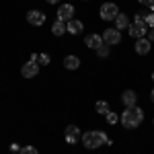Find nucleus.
Instances as JSON below:
<instances>
[{
	"mask_svg": "<svg viewBox=\"0 0 154 154\" xmlns=\"http://www.w3.org/2000/svg\"><path fill=\"white\" fill-rule=\"evenodd\" d=\"M144 121V111L140 107H125V111H123V115H121V125L123 128H128V130H134V128H138L140 123Z\"/></svg>",
	"mask_w": 154,
	"mask_h": 154,
	"instance_id": "f257e3e1",
	"label": "nucleus"
},
{
	"mask_svg": "<svg viewBox=\"0 0 154 154\" xmlns=\"http://www.w3.org/2000/svg\"><path fill=\"white\" fill-rule=\"evenodd\" d=\"M107 134L101 130H91L86 131V134H82V142L84 146L88 148V150H95V148H99V146H103V144H107Z\"/></svg>",
	"mask_w": 154,
	"mask_h": 154,
	"instance_id": "f03ea898",
	"label": "nucleus"
},
{
	"mask_svg": "<svg viewBox=\"0 0 154 154\" xmlns=\"http://www.w3.org/2000/svg\"><path fill=\"white\" fill-rule=\"evenodd\" d=\"M148 25H146V21H144L142 14H136L134 17V23L128 27V31H130V35L134 37V39H140V37H144L146 33H148Z\"/></svg>",
	"mask_w": 154,
	"mask_h": 154,
	"instance_id": "7ed1b4c3",
	"label": "nucleus"
},
{
	"mask_svg": "<svg viewBox=\"0 0 154 154\" xmlns=\"http://www.w3.org/2000/svg\"><path fill=\"white\" fill-rule=\"evenodd\" d=\"M117 14H119V8H117V4H113V2H105L101 6V19L103 21H115Z\"/></svg>",
	"mask_w": 154,
	"mask_h": 154,
	"instance_id": "20e7f679",
	"label": "nucleus"
},
{
	"mask_svg": "<svg viewBox=\"0 0 154 154\" xmlns=\"http://www.w3.org/2000/svg\"><path fill=\"white\" fill-rule=\"evenodd\" d=\"M103 41H105L107 45H117L121 43V33H119V29H105V33H103Z\"/></svg>",
	"mask_w": 154,
	"mask_h": 154,
	"instance_id": "39448f33",
	"label": "nucleus"
},
{
	"mask_svg": "<svg viewBox=\"0 0 154 154\" xmlns=\"http://www.w3.org/2000/svg\"><path fill=\"white\" fill-rule=\"evenodd\" d=\"M27 21H29V25H33V27H41V25L45 23V12L29 11L27 12Z\"/></svg>",
	"mask_w": 154,
	"mask_h": 154,
	"instance_id": "423d86ee",
	"label": "nucleus"
},
{
	"mask_svg": "<svg viewBox=\"0 0 154 154\" xmlns=\"http://www.w3.org/2000/svg\"><path fill=\"white\" fill-rule=\"evenodd\" d=\"M74 6L72 4H62L58 8V21H64V23H68V21H72V17H74Z\"/></svg>",
	"mask_w": 154,
	"mask_h": 154,
	"instance_id": "0eeeda50",
	"label": "nucleus"
},
{
	"mask_svg": "<svg viewBox=\"0 0 154 154\" xmlns=\"http://www.w3.org/2000/svg\"><path fill=\"white\" fill-rule=\"evenodd\" d=\"M21 74H23V78H35L37 74H39V66H37V62H27L23 68H21Z\"/></svg>",
	"mask_w": 154,
	"mask_h": 154,
	"instance_id": "6e6552de",
	"label": "nucleus"
},
{
	"mask_svg": "<svg viewBox=\"0 0 154 154\" xmlns=\"http://www.w3.org/2000/svg\"><path fill=\"white\" fill-rule=\"evenodd\" d=\"M150 48H152V41H150L148 37H140V39L136 41V54H138V56L150 54Z\"/></svg>",
	"mask_w": 154,
	"mask_h": 154,
	"instance_id": "1a4fd4ad",
	"label": "nucleus"
},
{
	"mask_svg": "<svg viewBox=\"0 0 154 154\" xmlns=\"http://www.w3.org/2000/svg\"><path fill=\"white\" fill-rule=\"evenodd\" d=\"M103 43H105L103 41V35H97V33H91V35H86V39H84V45L91 48V49H99Z\"/></svg>",
	"mask_w": 154,
	"mask_h": 154,
	"instance_id": "9d476101",
	"label": "nucleus"
},
{
	"mask_svg": "<svg viewBox=\"0 0 154 154\" xmlns=\"http://www.w3.org/2000/svg\"><path fill=\"white\" fill-rule=\"evenodd\" d=\"M64 138H66V142H68V144H76L78 138H82V134H80V130H78L76 125H68V128H66V134H64Z\"/></svg>",
	"mask_w": 154,
	"mask_h": 154,
	"instance_id": "9b49d317",
	"label": "nucleus"
},
{
	"mask_svg": "<svg viewBox=\"0 0 154 154\" xmlns=\"http://www.w3.org/2000/svg\"><path fill=\"white\" fill-rule=\"evenodd\" d=\"M82 29H84V25L80 23L78 19H72V21L66 23V31H68L70 35H80V33H82Z\"/></svg>",
	"mask_w": 154,
	"mask_h": 154,
	"instance_id": "f8f14e48",
	"label": "nucleus"
},
{
	"mask_svg": "<svg viewBox=\"0 0 154 154\" xmlns=\"http://www.w3.org/2000/svg\"><path fill=\"white\" fill-rule=\"evenodd\" d=\"M121 101H123V105H125V107H134V105H136V101H138V95H136L134 91H125V93L121 95Z\"/></svg>",
	"mask_w": 154,
	"mask_h": 154,
	"instance_id": "ddd939ff",
	"label": "nucleus"
},
{
	"mask_svg": "<svg viewBox=\"0 0 154 154\" xmlns=\"http://www.w3.org/2000/svg\"><path fill=\"white\" fill-rule=\"evenodd\" d=\"M64 66H66L68 70H76V68L80 66V60L76 58V56H66V58H64Z\"/></svg>",
	"mask_w": 154,
	"mask_h": 154,
	"instance_id": "4468645a",
	"label": "nucleus"
},
{
	"mask_svg": "<svg viewBox=\"0 0 154 154\" xmlns=\"http://www.w3.org/2000/svg\"><path fill=\"white\" fill-rule=\"evenodd\" d=\"M51 33L56 37H62L66 33V23H64V21H56V23L51 25Z\"/></svg>",
	"mask_w": 154,
	"mask_h": 154,
	"instance_id": "2eb2a0df",
	"label": "nucleus"
},
{
	"mask_svg": "<svg viewBox=\"0 0 154 154\" xmlns=\"http://www.w3.org/2000/svg\"><path fill=\"white\" fill-rule=\"evenodd\" d=\"M128 27H130V19L123 12H119L117 19H115V29H128Z\"/></svg>",
	"mask_w": 154,
	"mask_h": 154,
	"instance_id": "dca6fc26",
	"label": "nucleus"
},
{
	"mask_svg": "<svg viewBox=\"0 0 154 154\" xmlns=\"http://www.w3.org/2000/svg\"><path fill=\"white\" fill-rule=\"evenodd\" d=\"M95 109H97V113H101V115H107V113H109V103H107V101H97Z\"/></svg>",
	"mask_w": 154,
	"mask_h": 154,
	"instance_id": "f3484780",
	"label": "nucleus"
},
{
	"mask_svg": "<svg viewBox=\"0 0 154 154\" xmlns=\"http://www.w3.org/2000/svg\"><path fill=\"white\" fill-rule=\"evenodd\" d=\"M97 56H99V58H107V56H109V45H107V43H103L101 48L97 49Z\"/></svg>",
	"mask_w": 154,
	"mask_h": 154,
	"instance_id": "a211bd4d",
	"label": "nucleus"
},
{
	"mask_svg": "<svg viewBox=\"0 0 154 154\" xmlns=\"http://www.w3.org/2000/svg\"><path fill=\"white\" fill-rule=\"evenodd\" d=\"M105 117H107V121H109V123H111V125H115V123H117V121H119L117 113H113V111H109V113H107Z\"/></svg>",
	"mask_w": 154,
	"mask_h": 154,
	"instance_id": "6ab92c4d",
	"label": "nucleus"
},
{
	"mask_svg": "<svg viewBox=\"0 0 154 154\" xmlns=\"http://www.w3.org/2000/svg\"><path fill=\"white\" fill-rule=\"evenodd\" d=\"M144 21H146V25H148L150 29H154V12H146Z\"/></svg>",
	"mask_w": 154,
	"mask_h": 154,
	"instance_id": "aec40b11",
	"label": "nucleus"
},
{
	"mask_svg": "<svg viewBox=\"0 0 154 154\" xmlns=\"http://www.w3.org/2000/svg\"><path fill=\"white\" fill-rule=\"evenodd\" d=\"M19 154H39V150L33 148V146H25V148H21V152H19Z\"/></svg>",
	"mask_w": 154,
	"mask_h": 154,
	"instance_id": "412c9836",
	"label": "nucleus"
},
{
	"mask_svg": "<svg viewBox=\"0 0 154 154\" xmlns=\"http://www.w3.org/2000/svg\"><path fill=\"white\" fill-rule=\"evenodd\" d=\"M37 60H39L41 66H48V64H49V56H48V54H39V58H37Z\"/></svg>",
	"mask_w": 154,
	"mask_h": 154,
	"instance_id": "4be33fe9",
	"label": "nucleus"
},
{
	"mask_svg": "<svg viewBox=\"0 0 154 154\" xmlns=\"http://www.w3.org/2000/svg\"><path fill=\"white\" fill-rule=\"evenodd\" d=\"M148 39L154 41V29H148Z\"/></svg>",
	"mask_w": 154,
	"mask_h": 154,
	"instance_id": "5701e85b",
	"label": "nucleus"
},
{
	"mask_svg": "<svg viewBox=\"0 0 154 154\" xmlns=\"http://www.w3.org/2000/svg\"><path fill=\"white\" fill-rule=\"evenodd\" d=\"M11 150H12V152H21V148H19V144H12V146H11Z\"/></svg>",
	"mask_w": 154,
	"mask_h": 154,
	"instance_id": "b1692460",
	"label": "nucleus"
},
{
	"mask_svg": "<svg viewBox=\"0 0 154 154\" xmlns=\"http://www.w3.org/2000/svg\"><path fill=\"white\" fill-rule=\"evenodd\" d=\"M138 2H140V4H146V6H148V4H150L152 0H138Z\"/></svg>",
	"mask_w": 154,
	"mask_h": 154,
	"instance_id": "393cba45",
	"label": "nucleus"
},
{
	"mask_svg": "<svg viewBox=\"0 0 154 154\" xmlns=\"http://www.w3.org/2000/svg\"><path fill=\"white\" fill-rule=\"evenodd\" d=\"M148 6H150V12H154V0L150 2V4H148Z\"/></svg>",
	"mask_w": 154,
	"mask_h": 154,
	"instance_id": "a878e982",
	"label": "nucleus"
},
{
	"mask_svg": "<svg viewBox=\"0 0 154 154\" xmlns=\"http://www.w3.org/2000/svg\"><path fill=\"white\" fill-rule=\"evenodd\" d=\"M150 99H152V103H154V88H152V93H150Z\"/></svg>",
	"mask_w": 154,
	"mask_h": 154,
	"instance_id": "bb28decb",
	"label": "nucleus"
},
{
	"mask_svg": "<svg viewBox=\"0 0 154 154\" xmlns=\"http://www.w3.org/2000/svg\"><path fill=\"white\" fill-rule=\"evenodd\" d=\"M48 2H49V4H56V2H58V0H48Z\"/></svg>",
	"mask_w": 154,
	"mask_h": 154,
	"instance_id": "cd10ccee",
	"label": "nucleus"
},
{
	"mask_svg": "<svg viewBox=\"0 0 154 154\" xmlns=\"http://www.w3.org/2000/svg\"><path fill=\"white\" fill-rule=\"evenodd\" d=\"M152 80H154V72H152Z\"/></svg>",
	"mask_w": 154,
	"mask_h": 154,
	"instance_id": "c85d7f7f",
	"label": "nucleus"
},
{
	"mask_svg": "<svg viewBox=\"0 0 154 154\" xmlns=\"http://www.w3.org/2000/svg\"><path fill=\"white\" fill-rule=\"evenodd\" d=\"M152 123H154V119H152Z\"/></svg>",
	"mask_w": 154,
	"mask_h": 154,
	"instance_id": "c756f323",
	"label": "nucleus"
}]
</instances>
